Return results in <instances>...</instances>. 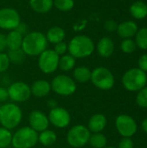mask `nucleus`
Listing matches in <instances>:
<instances>
[{"label":"nucleus","instance_id":"f257e3e1","mask_svg":"<svg viewBox=\"0 0 147 148\" xmlns=\"http://www.w3.org/2000/svg\"><path fill=\"white\" fill-rule=\"evenodd\" d=\"M48 41L45 34L41 31L28 32L23 39L22 49L26 56L36 57L48 49Z\"/></svg>","mask_w":147,"mask_h":148},{"label":"nucleus","instance_id":"f03ea898","mask_svg":"<svg viewBox=\"0 0 147 148\" xmlns=\"http://www.w3.org/2000/svg\"><path fill=\"white\" fill-rule=\"evenodd\" d=\"M95 49L91 37L86 35H76L68 43V53L75 59H83L90 56Z\"/></svg>","mask_w":147,"mask_h":148},{"label":"nucleus","instance_id":"7ed1b4c3","mask_svg":"<svg viewBox=\"0 0 147 148\" xmlns=\"http://www.w3.org/2000/svg\"><path fill=\"white\" fill-rule=\"evenodd\" d=\"M23 120L21 108L14 102H5L0 107V125L1 127L13 130L16 128Z\"/></svg>","mask_w":147,"mask_h":148},{"label":"nucleus","instance_id":"20e7f679","mask_svg":"<svg viewBox=\"0 0 147 148\" xmlns=\"http://www.w3.org/2000/svg\"><path fill=\"white\" fill-rule=\"evenodd\" d=\"M38 143V133L29 126L18 128L12 134L11 146L13 148H33Z\"/></svg>","mask_w":147,"mask_h":148},{"label":"nucleus","instance_id":"39448f33","mask_svg":"<svg viewBox=\"0 0 147 148\" xmlns=\"http://www.w3.org/2000/svg\"><path fill=\"white\" fill-rule=\"evenodd\" d=\"M123 87L130 92H138L147 84V75L139 68L130 69L122 76Z\"/></svg>","mask_w":147,"mask_h":148},{"label":"nucleus","instance_id":"423d86ee","mask_svg":"<svg viewBox=\"0 0 147 148\" xmlns=\"http://www.w3.org/2000/svg\"><path fill=\"white\" fill-rule=\"evenodd\" d=\"M51 91L60 96H70L77 90V83L75 80L68 75L60 74L55 75L50 82Z\"/></svg>","mask_w":147,"mask_h":148},{"label":"nucleus","instance_id":"0eeeda50","mask_svg":"<svg viewBox=\"0 0 147 148\" xmlns=\"http://www.w3.org/2000/svg\"><path fill=\"white\" fill-rule=\"evenodd\" d=\"M90 82L95 88L107 91L113 88L115 79L110 69L106 67H97L91 72Z\"/></svg>","mask_w":147,"mask_h":148},{"label":"nucleus","instance_id":"6e6552de","mask_svg":"<svg viewBox=\"0 0 147 148\" xmlns=\"http://www.w3.org/2000/svg\"><path fill=\"white\" fill-rule=\"evenodd\" d=\"M91 133L87 126L75 125L69 128L66 135L67 143L73 148H81L88 144Z\"/></svg>","mask_w":147,"mask_h":148},{"label":"nucleus","instance_id":"1a4fd4ad","mask_svg":"<svg viewBox=\"0 0 147 148\" xmlns=\"http://www.w3.org/2000/svg\"><path fill=\"white\" fill-rule=\"evenodd\" d=\"M37 57L38 69L42 73L45 75H51L58 69L60 56L53 50V49H45Z\"/></svg>","mask_w":147,"mask_h":148},{"label":"nucleus","instance_id":"9d476101","mask_svg":"<svg viewBox=\"0 0 147 148\" xmlns=\"http://www.w3.org/2000/svg\"><path fill=\"white\" fill-rule=\"evenodd\" d=\"M9 99L14 103H23L31 97L30 86L24 82L17 81L9 85L8 88Z\"/></svg>","mask_w":147,"mask_h":148},{"label":"nucleus","instance_id":"9b49d317","mask_svg":"<svg viewBox=\"0 0 147 148\" xmlns=\"http://www.w3.org/2000/svg\"><path fill=\"white\" fill-rule=\"evenodd\" d=\"M22 22L19 12L10 7L0 9V29L4 30H14Z\"/></svg>","mask_w":147,"mask_h":148},{"label":"nucleus","instance_id":"f8f14e48","mask_svg":"<svg viewBox=\"0 0 147 148\" xmlns=\"http://www.w3.org/2000/svg\"><path fill=\"white\" fill-rule=\"evenodd\" d=\"M115 127L122 137L131 138L138 131L135 120L127 114H120L115 119Z\"/></svg>","mask_w":147,"mask_h":148},{"label":"nucleus","instance_id":"ddd939ff","mask_svg":"<svg viewBox=\"0 0 147 148\" xmlns=\"http://www.w3.org/2000/svg\"><path fill=\"white\" fill-rule=\"evenodd\" d=\"M48 118L49 121V124L58 129L68 127L71 122V115L69 112L66 108L59 106L55 108L49 109Z\"/></svg>","mask_w":147,"mask_h":148},{"label":"nucleus","instance_id":"4468645a","mask_svg":"<svg viewBox=\"0 0 147 148\" xmlns=\"http://www.w3.org/2000/svg\"><path fill=\"white\" fill-rule=\"evenodd\" d=\"M29 127L36 133H41L49 127L48 115L41 110H33L29 115Z\"/></svg>","mask_w":147,"mask_h":148},{"label":"nucleus","instance_id":"2eb2a0df","mask_svg":"<svg viewBox=\"0 0 147 148\" xmlns=\"http://www.w3.org/2000/svg\"><path fill=\"white\" fill-rule=\"evenodd\" d=\"M30 91H31V95L36 98L46 97L51 92L50 82L43 79L36 80L30 85Z\"/></svg>","mask_w":147,"mask_h":148},{"label":"nucleus","instance_id":"dca6fc26","mask_svg":"<svg viewBox=\"0 0 147 148\" xmlns=\"http://www.w3.org/2000/svg\"><path fill=\"white\" fill-rule=\"evenodd\" d=\"M107 119L102 114H93L88 122L87 127L91 134L101 133L107 127Z\"/></svg>","mask_w":147,"mask_h":148},{"label":"nucleus","instance_id":"f3484780","mask_svg":"<svg viewBox=\"0 0 147 148\" xmlns=\"http://www.w3.org/2000/svg\"><path fill=\"white\" fill-rule=\"evenodd\" d=\"M95 49L100 56L103 58H108L114 51L113 41L108 36H104L98 41Z\"/></svg>","mask_w":147,"mask_h":148},{"label":"nucleus","instance_id":"a211bd4d","mask_svg":"<svg viewBox=\"0 0 147 148\" xmlns=\"http://www.w3.org/2000/svg\"><path fill=\"white\" fill-rule=\"evenodd\" d=\"M46 39L48 42L52 44H56L60 42H63L66 37L65 29L58 25L50 27L45 33Z\"/></svg>","mask_w":147,"mask_h":148},{"label":"nucleus","instance_id":"6ab92c4d","mask_svg":"<svg viewBox=\"0 0 147 148\" xmlns=\"http://www.w3.org/2000/svg\"><path fill=\"white\" fill-rule=\"evenodd\" d=\"M137 31H138V25L136 24V23L133 21H126L121 23L120 24H118V28H117L118 35L124 39L133 37V36L136 35Z\"/></svg>","mask_w":147,"mask_h":148},{"label":"nucleus","instance_id":"aec40b11","mask_svg":"<svg viewBox=\"0 0 147 148\" xmlns=\"http://www.w3.org/2000/svg\"><path fill=\"white\" fill-rule=\"evenodd\" d=\"M23 36L20 34L16 29L9 31L7 35H5V40H6V49L8 50H14V49H19L22 48Z\"/></svg>","mask_w":147,"mask_h":148},{"label":"nucleus","instance_id":"412c9836","mask_svg":"<svg viewBox=\"0 0 147 148\" xmlns=\"http://www.w3.org/2000/svg\"><path fill=\"white\" fill-rule=\"evenodd\" d=\"M30 9L38 14H46L54 7L53 0H29Z\"/></svg>","mask_w":147,"mask_h":148},{"label":"nucleus","instance_id":"4be33fe9","mask_svg":"<svg viewBox=\"0 0 147 148\" xmlns=\"http://www.w3.org/2000/svg\"><path fill=\"white\" fill-rule=\"evenodd\" d=\"M92 70L86 66H77L73 69V79L77 83H87L90 82Z\"/></svg>","mask_w":147,"mask_h":148},{"label":"nucleus","instance_id":"5701e85b","mask_svg":"<svg viewBox=\"0 0 147 148\" xmlns=\"http://www.w3.org/2000/svg\"><path fill=\"white\" fill-rule=\"evenodd\" d=\"M57 140V135L55 131L51 129H46L41 133H38V143L43 147H50L54 145Z\"/></svg>","mask_w":147,"mask_h":148},{"label":"nucleus","instance_id":"b1692460","mask_svg":"<svg viewBox=\"0 0 147 148\" xmlns=\"http://www.w3.org/2000/svg\"><path fill=\"white\" fill-rule=\"evenodd\" d=\"M76 65V59L69 55L68 53L61 56L59 58V64L58 69H60L63 72H69L72 71Z\"/></svg>","mask_w":147,"mask_h":148},{"label":"nucleus","instance_id":"393cba45","mask_svg":"<svg viewBox=\"0 0 147 148\" xmlns=\"http://www.w3.org/2000/svg\"><path fill=\"white\" fill-rule=\"evenodd\" d=\"M130 13L136 19H143L147 16V5L142 1H137L130 6Z\"/></svg>","mask_w":147,"mask_h":148},{"label":"nucleus","instance_id":"a878e982","mask_svg":"<svg viewBox=\"0 0 147 148\" xmlns=\"http://www.w3.org/2000/svg\"><path fill=\"white\" fill-rule=\"evenodd\" d=\"M88 144L93 148H105L107 145V139L102 133L91 134Z\"/></svg>","mask_w":147,"mask_h":148},{"label":"nucleus","instance_id":"bb28decb","mask_svg":"<svg viewBox=\"0 0 147 148\" xmlns=\"http://www.w3.org/2000/svg\"><path fill=\"white\" fill-rule=\"evenodd\" d=\"M8 56L10 61V63L19 65L23 63L25 60L26 55L23 51L22 49H14V50H8Z\"/></svg>","mask_w":147,"mask_h":148},{"label":"nucleus","instance_id":"cd10ccee","mask_svg":"<svg viewBox=\"0 0 147 148\" xmlns=\"http://www.w3.org/2000/svg\"><path fill=\"white\" fill-rule=\"evenodd\" d=\"M54 7L62 12H68L75 7V0H53Z\"/></svg>","mask_w":147,"mask_h":148},{"label":"nucleus","instance_id":"c85d7f7f","mask_svg":"<svg viewBox=\"0 0 147 148\" xmlns=\"http://www.w3.org/2000/svg\"><path fill=\"white\" fill-rule=\"evenodd\" d=\"M12 133L10 130L6 129L0 126V148H8L11 146Z\"/></svg>","mask_w":147,"mask_h":148},{"label":"nucleus","instance_id":"c756f323","mask_svg":"<svg viewBox=\"0 0 147 148\" xmlns=\"http://www.w3.org/2000/svg\"><path fill=\"white\" fill-rule=\"evenodd\" d=\"M136 46L141 49H147V28H142L136 33Z\"/></svg>","mask_w":147,"mask_h":148},{"label":"nucleus","instance_id":"7c9ffc66","mask_svg":"<svg viewBox=\"0 0 147 148\" xmlns=\"http://www.w3.org/2000/svg\"><path fill=\"white\" fill-rule=\"evenodd\" d=\"M120 49L126 54H131L135 51L136 49V43L130 38L124 39L120 43Z\"/></svg>","mask_w":147,"mask_h":148},{"label":"nucleus","instance_id":"2f4dec72","mask_svg":"<svg viewBox=\"0 0 147 148\" xmlns=\"http://www.w3.org/2000/svg\"><path fill=\"white\" fill-rule=\"evenodd\" d=\"M136 102L139 105V107L147 108V86L138 91L136 96Z\"/></svg>","mask_w":147,"mask_h":148},{"label":"nucleus","instance_id":"473e14b6","mask_svg":"<svg viewBox=\"0 0 147 148\" xmlns=\"http://www.w3.org/2000/svg\"><path fill=\"white\" fill-rule=\"evenodd\" d=\"M10 61L9 59L8 54L5 52L0 53V74L5 73L10 66Z\"/></svg>","mask_w":147,"mask_h":148},{"label":"nucleus","instance_id":"72a5a7b5","mask_svg":"<svg viewBox=\"0 0 147 148\" xmlns=\"http://www.w3.org/2000/svg\"><path fill=\"white\" fill-rule=\"evenodd\" d=\"M53 50L59 56H63L68 53V43L63 42H60L56 44H54Z\"/></svg>","mask_w":147,"mask_h":148},{"label":"nucleus","instance_id":"f704fd0d","mask_svg":"<svg viewBox=\"0 0 147 148\" xmlns=\"http://www.w3.org/2000/svg\"><path fill=\"white\" fill-rule=\"evenodd\" d=\"M134 147V144L133 141L131 138H127V137H123V139L120 140L118 148H133Z\"/></svg>","mask_w":147,"mask_h":148},{"label":"nucleus","instance_id":"c9c22d12","mask_svg":"<svg viewBox=\"0 0 147 148\" xmlns=\"http://www.w3.org/2000/svg\"><path fill=\"white\" fill-rule=\"evenodd\" d=\"M118 28V24L114 20H107L104 23V29L108 31V32H113L115 30H117Z\"/></svg>","mask_w":147,"mask_h":148},{"label":"nucleus","instance_id":"e433bc0d","mask_svg":"<svg viewBox=\"0 0 147 148\" xmlns=\"http://www.w3.org/2000/svg\"><path fill=\"white\" fill-rule=\"evenodd\" d=\"M139 64V69H141L144 72H147V54H145L143 56H141L139 59L138 62Z\"/></svg>","mask_w":147,"mask_h":148},{"label":"nucleus","instance_id":"4c0bfd02","mask_svg":"<svg viewBox=\"0 0 147 148\" xmlns=\"http://www.w3.org/2000/svg\"><path fill=\"white\" fill-rule=\"evenodd\" d=\"M8 99H9V95H8L7 88L0 86V104L5 103L8 101Z\"/></svg>","mask_w":147,"mask_h":148},{"label":"nucleus","instance_id":"58836bf2","mask_svg":"<svg viewBox=\"0 0 147 148\" xmlns=\"http://www.w3.org/2000/svg\"><path fill=\"white\" fill-rule=\"evenodd\" d=\"M16 30L18 31L20 34H22V35L24 36L28 33V25H27L25 23L21 22V23H19V25L17 26V28L16 29Z\"/></svg>","mask_w":147,"mask_h":148},{"label":"nucleus","instance_id":"ea45409f","mask_svg":"<svg viewBox=\"0 0 147 148\" xmlns=\"http://www.w3.org/2000/svg\"><path fill=\"white\" fill-rule=\"evenodd\" d=\"M6 49V40L5 35L0 33V53L3 52Z\"/></svg>","mask_w":147,"mask_h":148},{"label":"nucleus","instance_id":"a19ab883","mask_svg":"<svg viewBox=\"0 0 147 148\" xmlns=\"http://www.w3.org/2000/svg\"><path fill=\"white\" fill-rule=\"evenodd\" d=\"M58 106L57 104V101L55 100V99H50L47 101V107L49 108V109H52V108H55Z\"/></svg>","mask_w":147,"mask_h":148},{"label":"nucleus","instance_id":"79ce46f5","mask_svg":"<svg viewBox=\"0 0 147 148\" xmlns=\"http://www.w3.org/2000/svg\"><path fill=\"white\" fill-rule=\"evenodd\" d=\"M141 127H142V130L147 134V118H146L143 121H142V123H141Z\"/></svg>","mask_w":147,"mask_h":148},{"label":"nucleus","instance_id":"37998d69","mask_svg":"<svg viewBox=\"0 0 147 148\" xmlns=\"http://www.w3.org/2000/svg\"><path fill=\"white\" fill-rule=\"evenodd\" d=\"M105 148H116V147H106Z\"/></svg>","mask_w":147,"mask_h":148},{"label":"nucleus","instance_id":"c03bdc74","mask_svg":"<svg viewBox=\"0 0 147 148\" xmlns=\"http://www.w3.org/2000/svg\"><path fill=\"white\" fill-rule=\"evenodd\" d=\"M1 105H2V104H0V107H1Z\"/></svg>","mask_w":147,"mask_h":148}]
</instances>
